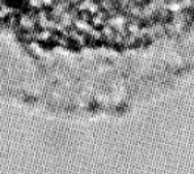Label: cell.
I'll list each match as a JSON object with an SVG mask.
<instances>
[{"label": "cell", "mask_w": 194, "mask_h": 174, "mask_svg": "<svg viewBox=\"0 0 194 174\" xmlns=\"http://www.w3.org/2000/svg\"><path fill=\"white\" fill-rule=\"evenodd\" d=\"M75 24H76V26L80 29V30L87 32V33H91V30L93 29V26L91 24H88L85 20H77V21H75Z\"/></svg>", "instance_id": "6da1fadb"}, {"label": "cell", "mask_w": 194, "mask_h": 174, "mask_svg": "<svg viewBox=\"0 0 194 174\" xmlns=\"http://www.w3.org/2000/svg\"><path fill=\"white\" fill-rule=\"evenodd\" d=\"M33 24H34V22H33L29 17H26V16H24V17L21 18V25L24 26V28H26V29H30L33 26Z\"/></svg>", "instance_id": "7a4b0ae2"}, {"label": "cell", "mask_w": 194, "mask_h": 174, "mask_svg": "<svg viewBox=\"0 0 194 174\" xmlns=\"http://www.w3.org/2000/svg\"><path fill=\"white\" fill-rule=\"evenodd\" d=\"M60 17H62V25H70L71 24V16L68 15V13H62L60 15Z\"/></svg>", "instance_id": "3957f363"}, {"label": "cell", "mask_w": 194, "mask_h": 174, "mask_svg": "<svg viewBox=\"0 0 194 174\" xmlns=\"http://www.w3.org/2000/svg\"><path fill=\"white\" fill-rule=\"evenodd\" d=\"M88 11L91 13H93V15H96V13L100 12V5H98L97 3H91V5L88 7Z\"/></svg>", "instance_id": "277c9868"}, {"label": "cell", "mask_w": 194, "mask_h": 174, "mask_svg": "<svg viewBox=\"0 0 194 174\" xmlns=\"http://www.w3.org/2000/svg\"><path fill=\"white\" fill-rule=\"evenodd\" d=\"M50 35H51V33L49 30H46V32H42L41 34H39V38H41V39H47Z\"/></svg>", "instance_id": "5b68a950"}, {"label": "cell", "mask_w": 194, "mask_h": 174, "mask_svg": "<svg viewBox=\"0 0 194 174\" xmlns=\"http://www.w3.org/2000/svg\"><path fill=\"white\" fill-rule=\"evenodd\" d=\"M30 5L41 7V5H42V0H30Z\"/></svg>", "instance_id": "8992f818"}, {"label": "cell", "mask_w": 194, "mask_h": 174, "mask_svg": "<svg viewBox=\"0 0 194 174\" xmlns=\"http://www.w3.org/2000/svg\"><path fill=\"white\" fill-rule=\"evenodd\" d=\"M51 1H52V0H42V3H45L46 5H50V4H51Z\"/></svg>", "instance_id": "52a82bcc"}, {"label": "cell", "mask_w": 194, "mask_h": 174, "mask_svg": "<svg viewBox=\"0 0 194 174\" xmlns=\"http://www.w3.org/2000/svg\"><path fill=\"white\" fill-rule=\"evenodd\" d=\"M101 1H103V0H101Z\"/></svg>", "instance_id": "ba28073f"}]
</instances>
